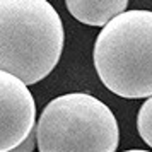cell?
Instances as JSON below:
<instances>
[{"label": "cell", "instance_id": "8", "mask_svg": "<svg viewBox=\"0 0 152 152\" xmlns=\"http://www.w3.org/2000/svg\"><path fill=\"white\" fill-rule=\"evenodd\" d=\"M123 152H151V151H142V149H132V151H123Z\"/></svg>", "mask_w": 152, "mask_h": 152}, {"label": "cell", "instance_id": "6", "mask_svg": "<svg viewBox=\"0 0 152 152\" xmlns=\"http://www.w3.org/2000/svg\"><path fill=\"white\" fill-rule=\"evenodd\" d=\"M137 130L145 144L152 149V96L144 101L137 115Z\"/></svg>", "mask_w": 152, "mask_h": 152}, {"label": "cell", "instance_id": "2", "mask_svg": "<svg viewBox=\"0 0 152 152\" xmlns=\"http://www.w3.org/2000/svg\"><path fill=\"white\" fill-rule=\"evenodd\" d=\"M94 69L113 94L126 99L152 96V12L125 10L97 34Z\"/></svg>", "mask_w": 152, "mask_h": 152}, {"label": "cell", "instance_id": "5", "mask_svg": "<svg viewBox=\"0 0 152 152\" xmlns=\"http://www.w3.org/2000/svg\"><path fill=\"white\" fill-rule=\"evenodd\" d=\"M65 5L79 22L104 28L111 19L123 14L128 0H65Z\"/></svg>", "mask_w": 152, "mask_h": 152}, {"label": "cell", "instance_id": "3", "mask_svg": "<svg viewBox=\"0 0 152 152\" xmlns=\"http://www.w3.org/2000/svg\"><path fill=\"white\" fill-rule=\"evenodd\" d=\"M39 152H116L118 121L97 97L70 92L50 101L34 128Z\"/></svg>", "mask_w": 152, "mask_h": 152}, {"label": "cell", "instance_id": "7", "mask_svg": "<svg viewBox=\"0 0 152 152\" xmlns=\"http://www.w3.org/2000/svg\"><path fill=\"white\" fill-rule=\"evenodd\" d=\"M36 147V135L34 133H31L24 142H22L19 147H15V149H12L10 152H33Z\"/></svg>", "mask_w": 152, "mask_h": 152}, {"label": "cell", "instance_id": "4", "mask_svg": "<svg viewBox=\"0 0 152 152\" xmlns=\"http://www.w3.org/2000/svg\"><path fill=\"white\" fill-rule=\"evenodd\" d=\"M36 103L21 79L0 70V152L12 149L34 133Z\"/></svg>", "mask_w": 152, "mask_h": 152}, {"label": "cell", "instance_id": "1", "mask_svg": "<svg viewBox=\"0 0 152 152\" xmlns=\"http://www.w3.org/2000/svg\"><path fill=\"white\" fill-rule=\"evenodd\" d=\"M62 19L48 0H0V70L26 86L48 77L63 51Z\"/></svg>", "mask_w": 152, "mask_h": 152}]
</instances>
